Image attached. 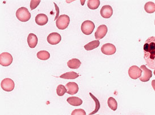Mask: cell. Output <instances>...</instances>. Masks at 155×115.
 Returning a JSON list of instances; mask_svg holds the SVG:
<instances>
[{
    "label": "cell",
    "instance_id": "obj_7",
    "mask_svg": "<svg viewBox=\"0 0 155 115\" xmlns=\"http://www.w3.org/2000/svg\"><path fill=\"white\" fill-rule=\"evenodd\" d=\"M140 69L142 71L143 74H141V76L140 77V80L142 82L148 81L152 76V72L148 69L145 65H141Z\"/></svg>",
    "mask_w": 155,
    "mask_h": 115
},
{
    "label": "cell",
    "instance_id": "obj_20",
    "mask_svg": "<svg viewBox=\"0 0 155 115\" xmlns=\"http://www.w3.org/2000/svg\"><path fill=\"white\" fill-rule=\"evenodd\" d=\"M37 57L42 60H46L50 58V54L47 51L42 50L38 52Z\"/></svg>",
    "mask_w": 155,
    "mask_h": 115
},
{
    "label": "cell",
    "instance_id": "obj_18",
    "mask_svg": "<svg viewBox=\"0 0 155 115\" xmlns=\"http://www.w3.org/2000/svg\"><path fill=\"white\" fill-rule=\"evenodd\" d=\"M78 76H79V74L74 72H68L65 74H61L60 76V77L63 79H66V80H74L78 78Z\"/></svg>",
    "mask_w": 155,
    "mask_h": 115
},
{
    "label": "cell",
    "instance_id": "obj_13",
    "mask_svg": "<svg viewBox=\"0 0 155 115\" xmlns=\"http://www.w3.org/2000/svg\"><path fill=\"white\" fill-rule=\"evenodd\" d=\"M65 88L67 89V92L70 95H74L77 94L78 91V83L74 82H69L65 85Z\"/></svg>",
    "mask_w": 155,
    "mask_h": 115
},
{
    "label": "cell",
    "instance_id": "obj_16",
    "mask_svg": "<svg viewBox=\"0 0 155 115\" xmlns=\"http://www.w3.org/2000/svg\"><path fill=\"white\" fill-rule=\"evenodd\" d=\"M81 65V61L76 58H73L72 59L69 60L67 62L68 67L71 69H78Z\"/></svg>",
    "mask_w": 155,
    "mask_h": 115
},
{
    "label": "cell",
    "instance_id": "obj_8",
    "mask_svg": "<svg viewBox=\"0 0 155 115\" xmlns=\"http://www.w3.org/2000/svg\"><path fill=\"white\" fill-rule=\"evenodd\" d=\"M142 71L137 65H132L128 69L129 76L133 80H137L141 76Z\"/></svg>",
    "mask_w": 155,
    "mask_h": 115
},
{
    "label": "cell",
    "instance_id": "obj_24",
    "mask_svg": "<svg viewBox=\"0 0 155 115\" xmlns=\"http://www.w3.org/2000/svg\"><path fill=\"white\" fill-rule=\"evenodd\" d=\"M89 95H91V98L94 100V101H95V103H96V108H95V110H94L93 112H92L91 113H89V115H94V114H95L96 112H97L98 111V110H100V103L99 101L98 100V99H97L96 97H94V96L91 94V92L89 93Z\"/></svg>",
    "mask_w": 155,
    "mask_h": 115
},
{
    "label": "cell",
    "instance_id": "obj_17",
    "mask_svg": "<svg viewBox=\"0 0 155 115\" xmlns=\"http://www.w3.org/2000/svg\"><path fill=\"white\" fill-rule=\"evenodd\" d=\"M67 101L71 106L75 107L81 106L82 104V100L77 97H69Z\"/></svg>",
    "mask_w": 155,
    "mask_h": 115
},
{
    "label": "cell",
    "instance_id": "obj_21",
    "mask_svg": "<svg viewBox=\"0 0 155 115\" xmlns=\"http://www.w3.org/2000/svg\"><path fill=\"white\" fill-rule=\"evenodd\" d=\"M144 9L147 13H153L155 11V4L153 2H148L144 5Z\"/></svg>",
    "mask_w": 155,
    "mask_h": 115
},
{
    "label": "cell",
    "instance_id": "obj_28",
    "mask_svg": "<svg viewBox=\"0 0 155 115\" xmlns=\"http://www.w3.org/2000/svg\"></svg>",
    "mask_w": 155,
    "mask_h": 115
},
{
    "label": "cell",
    "instance_id": "obj_25",
    "mask_svg": "<svg viewBox=\"0 0 155 115\" xmlns=\"http://www.w3.org/2000/svg\"><path fill=\"white\" fill-rule=\"evenodd\" d=\"M66 92H67V89L65 86H64L63 85H58V86L56 89V93L60 97L63 96Z\"/></svg>",
    "mask_w": 155,
    "mask_h": 115
},
{
    "label": "cell",
    "instance_id": "obj_23",
    "mask_svg": "<svg viewBox=\"0 0 155 115\" xmlns=\"http://www.w3.org/2000/svg\"><path fill=\"white\" fill-rule=\"evenodd\" d=\"M107 104L110 108L113 110H116L118 108V103L116 100L113 97H110L107 101Z\"/></svg>",
    "mask_w": 155,
    "mask_h": 115
},
{
    "label": "cell",
    "instance_id": "obj_6",
    "mask_svg": "<svg viewBox=\"0 0 155 115\" xmlns=\"http://www.w3.org/2000/svg\"><path fill=\"white\" fill-rule=\"evenodd\" d=\"M1 88L6 92H12L14 90L15 83L13 80L9 78L4 79L1 83Z\"/></svg>",
    "mask_w": 155,
    "mask_h": 115
},
{
    "label": "cell",
    "instance_id": "obj_15",
    "mask_svg": "<svg viewBox=\"0 0 155 115\" xmlns=\"http://www.w3.org/2000/svg\"><path fill=\"white\" fill-rule=\"evenodd\" d=\"M28 45L30 48H35L38 44V37L34 33H30L28 37Z\"/></svg>",
    "mask_w": 155,
    "mask_h": 115
},
{
    "label": "cell",
    "instance_id": "obj_22",
    "mask_svg": "<svg viewBox=\"0 0 155 115\" xmlns=\"http://www.w3.org/2000/svg\"><path fill=\"white\" fill-rule=\"evenodd\" d=\"M100 5V0H89L87 1V6L91 10H95L97 9Z\"/></svg>",
    "mask_w": 155,
    "mask_h": 115
},
{
    "label": "cell",
    "instance_id": "obj_10",
    "mask_svg": "<svg viewBox=\"0 0 155 115\" xmlns=\"http://www.w3.org/2000/svg\"><path fill=\"white\" fill-rule=\"evenodd\" d=\"M61 40V37L58 33H51L47 37V41L51 45H57L59 43Z\"/></svg>",
    "mask_w": 155,
    "mask_h": 115
},
{
    "label": "cell",
    "instance_id": "obj_4",
    "mask_svg": "<svg viewBox=\"0 0 155 115\" xmlns=\"http://www.w3.org/2000/svg\"><path fill=\"white\" fill-rule=\"evenodd\" d=\"M95 28V25L91 20H85L81 24V31L86 35H90L93 32Z\"/></svg>",
    "mask_w": 155,
    "mask_h": 115
},
{
    "label": "cell",
    "instance_id": "obj_12",
    "mask_svg": "<svg viewBox=\"0 0 155 115\" xmlns=\"http://www.w3.org/2000/svg\"><path fill=\"white\" fill-rule=\"evenodd\" d=\"M101 15L106 19H109L113 14V10L110 5L104 6L100 11Z\"/></svg>",
    "mask_w": 155,
    "mask_h": 115
},
{
    "label": "cell",
    "instance_id": "obj_9",
    "mask_svg": "<svg viewBox=\"0 0 155 115\" xmlns=\"http://www.w3.org/2000/svg\"><path fill=\"white\" fill-rule=\"evenodd\" d=\"M101 51L105 55H113L116 52V47L113 44H105L101 47Z\"/></svg>",
    "mask_w": 155,
    "mask_h": 115
},
{
    "label": "cell",
    "instance_id": "obj_2",
    "mask_svg": "<svg viewBox=\"0 0 155 115\" xmlns=\"http://www.w3.org/2000/svg\"><path fill=\"white\" fill-rule=\"evenodd\" d=\"M16 17L21 22H26L31 18V14L27 8L21 7L17 10L16 12Z\"/></svg>",
    "mask_w": 155,
    "mask_h": 115
},
{
    "label": "cell",
    "instance_id": "obj_26",
    "mask_svg": "<svg viewBox=\"0 0 155 115\" xmlns=\"http://www.w3.org/2000/svg\"><path fill=\"white\" fill-rule=\"evenodd\" d=\"M41 2L40 0H31L30 2V9L31 10L35 9L37 8V6L39 5Z\"/></svg>",
    "mask_w": 155,
    "mask_h": 115
},
{
    "label": "cell",
    "instance_id": "obj_3",
    "mask_svg": "<svg viewBox=\"0 0 155 115\" xmlns=\"http://www.w3.org/2000/svg\"><path fill=\"white\" fill-rule=\"evenodd\" d=\"M70 18L67 15H61L56 20V24L57 27L61 30L65 29L68 27Z\"/></svg>",
    "mask_w": 155,
    "mask_h": 115
},
{
    "label": "cell",
    "instance_id": "obj_11",
    "mask_svg": "<svg viewBox=\"0 0 155 115\" xmlns=\"http://www.w3.org/2000/svg\"><path fill=\"white\" fill-rule=\"evenodd\" d=\"M107 32V27L106 25L100 26L95 33V37L97 40H100L105 37Z\"/></svg>",
    "mask_w": 155,
    "mask_h": 115
},
{
    "label": "cell",
    "instance_id": "obj_5",
    "mask_svg": "<svg viewBox=\"0 0 155 115\" xmlns=\"http://www.w3.org/2000/svg\"><path fill=\"white\" fill-rule=\"evenodd\" d=\"M13 60V56L9 53L4 52L0 55V64L2 66H9L12 63Z\"/></svg>",
    "mask_w": 155,
    "mask_h": 115
},
{
    "label": "cell",
    "instance_id": "obj_1",
    "mask_svg": "<svg viewBox=\"0 0 155 115\" xmlns=\"http://www.w3.org/2000/svg\"><path fill=\"white\" fill-rule=\"evenodd\" d=\"M144 59L147 65L152 69L155 68V37H150L144 45Z\"/></svg>",
    "mask_w": 155,
    "mask_h": 115
},
{
    "label": "cell",
    "instance_id": "obj_14",
    "mask_svg": "<svg viewBox=\"0 0 155 115\" xmlns=\"http://www.w3.org/2000/svg\"><path fill=\"white\" fill-rule=\"evenodd\" d=\"M48 18L46 14H39L35 17V22L39 26H45L48 23Z\"/></svg>",
    "mask_w": 155,
    "mask_h": 115
},
{
    "label": "cell",
    "instance_id": "obj_27",
    "mask_svg": "<svg viewBox=\"0 0 155 115\" xmlns=\"http://www.w3.org/2000/svg\"><path fill=\"white\" fill-rule=\"evenodd\" d=\"M71 115H87L85 111L83 109H76L72 111Z\"/></svg>",
    "mask_w": 155,
    "mask_h": 115
},
{
    "label": "cell",
    "instance_id": "obj_19",
    "mask_svg": "<svg viewBox=\"0 0 155 115\" xmlns=\"http://www.w3.org/2000/svg\"><path fill=\"white\" fill-rule=\"evenodd\" d=\"M100 42L99 40H94L87 44V45H85L84 46V48L87 51L92 50L98 47L100 45Z\"/></svg>",
    "mask_w": 155,
    "mask_h": 115
}]
</instances>
